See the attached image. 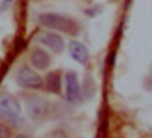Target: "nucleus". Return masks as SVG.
Returning a JSON list of instances; mask_svg holds the SVG:
<instances>
[{
  "label": "nucleus",
  "instance_id": "1",
  "mask_svg": "<svg viewBox=\"0 0 152 138\" xmlns=\"http://www.w3.org/2000/svg\"><path fill=\"white\" fill-rule=\"evenodd\" d=\"M39 23L47 28L62 32L70 35H76L79 26L73 20L56 13H45L39 16Z\"/></svg>",
  "mask_w": 152,
  "mask_h": 138
},
{
  "label": "nucleus",
  "instance_id": "2",
  "mask_svg": "<svg viewBox=\"0 0 152 138\" xmlns=\"http://www.w3.org/2000/svg\"><path fill=\"white\" fill-rule=\"evenodd\" d=\"M0 113L9 117L14 123L21 122L22 109L19 101L11 94L3 92L0 94Z\"/></svg>",
  "mask_w": 152,
  "mask_h": 138
},
{
  "label": "nucleus",
  "instance_id": "3",
  "mask_svg": "<svg viewBox=\"0 0 152 138\" xmlns=\"http://www.w3.org/2000/svg\"><path fill=\"white\" fill-rule=\"evenodd\" d=\"M16 82L20 86L28 89H39L43 84L41 77L28 66H23L18 71Z\"/></svg>",
  "mask_w": 152,
  "mask_h": 138
},
{
  "label": "nucleus",
  "instance_id": "4",
  "mask_svg": "<svg viewBox=\"0 0 152 138\" xmlns=\"http://www.w3.org/2000/svg\"><path fill=\"white\" fill-rule=\"evenodd\" d=\"M28 115L34 120L43 118L48 111V103L38 95L31 96L26 101Z\"/></svg>",
  "mask_w": 152,
  "mask_h": 138
},
{
  "label": "nucleus",
  "instance_id": "5",
  "mask_svg": "<svg viewBox=\"0 0 152 138\" xmlns=\"http://www.w3.org/2000/svg\"><path fill=\"white\" fill-rule=\"evenodd\" d=\"M39 40L55 53H61L64 48L63 38L55 32H43L39 36Z\"/></svg>",
  "mask_w": 152,
  "mask_h": 138
},
{
  "label": "nucleus",
  "instance_id": "6",
  "mask_svg": "<svg viewBox=\"0 0 152 138\" xmlns=\"http://www.w3.org/2000/svg\"><path fill=\"white\" fill-rule=\"evenodd\" d=\"M68 48L71 57L76 62H78L82 65H85L89 61L90 53L87 47L83 43L80 41L72 40L69 43Z\"/></svg>",
  "mask_w": 152,
  "mask_h": 138
},
{
  "label": "nucleus",
  "instance_id": "7",
  "mask_svg": "<svg viewBox=\"0 0 152 138\" xmlns=\"http://www.w3.org/2000/svg\"><path fill=\"white\" fill-rule=\"evenodd\" d=\"M65 92L66 98L71 102L78 100L80 96V85L74 72H68L65 76Z\"/></svg>",
  "mask_w": 152,
  "mask_h": 138
},
{
  "label": "nucleus",
  "instance_id": "8",
  "mask_svg": "<svg viewBox=\"0 0 152 138\" xmlns=\"http://www.w3.org/2000/svg\"><path fill=\"white\" fill-rule=\"evenodd\" d=\"M31 65L39 70H45L48 68L51 64V57L49 54L42 48H35L30 57Z\"/></svg>",
  "mask_w": 152,
  "mask_h": 138
},
{
  "label": "nucleus",
  "instance_id": "9",
  "mask_svg": "<svg viewBox=\"0 0 152 138\" xmlns=\"http://www.w3.org/2000/svg\"><path fill=\"white\" fill-rule=\"evenodd\" d=\"M47 84L48 89L53 92H59L60 91V77L57 74L52 73L48 76Z\"/></svg>",
  "mask_w": 152,
  "mask_h": 138
},
{
  "label": "nucleus",
  "instance_id": "10",
  "mask_svg": "<svg viewBox=\"0 0 152 138\" xmlns=\"http://www.w3.org/2000/svg\"><path fill=\"white\" fill-rule=\"evenodd\" d=\"M0 138H11V130L4 124H0Z\"/></svg>",
  "mask_w": 152,
  "mask_h": 138
},
{
  "label": "nucleus",
  "instance_id": "11",
  "mask_svg": "<svg viewBox=\"0 0 152 138\" xmlns=\"http://www.w3.org/2000/svg\"><path fill=\"white\" fill-rule=\"evenodd\" d=\"M15 138H29V137L25 134H18Z\"/></svg>",
  "mask_w": 152,
  "mask_h": 138
},
{
  "label": "nucleus",
  "instance_id": "12",
  "mask_svg": "<svg viewBox=\"0 0 152 138\" xmlns=\"http://www.w3.org/2000/svg\"><path fill=\"white\" fill-rule=\"evenodd\" d=\"M0 12H1V7H0Z\"/></svg>",
  "mask_w": 152,
  "mask_h": 138
}]
</instances>
